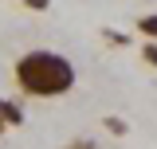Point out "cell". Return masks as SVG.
I'll return each instance as SVG.
<instances>
[{"instance_id":"obj_4","label":"cell","mask_w":157,"mask_h":149,"mask_svg":"<svg viewBox=\"0 0 157 149\" xmlns=\"http://www.w3.org/2000/svg\"><path fill=\"white\" fill-rule=\"evenodd\" d=\"M141 63L157 71V39H145V43H141Z\"/></svg>"},{"instance_id":"obj_5","label":"cell","mask_w":157,"mask_h":149,"mask_svg":"<svg viewBox=\"0 0 157 149\" xmlns=\"http://www.w3.org/2000/svg\"><path fill=\"white\" fill-rule=\"evenodd\" d=\"M102 126H106V130L114 133V137H126V133H130V126H126V122H122V118H110V114H106V118H102Z\"/></svg>"},{"instance_id":"obj_2","label":"cell","mask_w":157,"mask_h":149,"mask_svg":"<svg viewBox=\"0 0 157 149\" xmlns=\"http://www.w3.org/2000/svg\"><path fill=\"white\" fill-rule=\"evenodd\" d=\"M137 36L141 39H157V12H145L137 20Z\"/></svg>"},{"instance_id":"obj_6","label":"cell","mask_w":157,"mask_h":149,"mask_svg":"<svg viewBox=\"0 0 157 149\" xmlns=\"http://www.w3.org/2000/svg\"><path fill=\"white\" fill-rule=\"evenodd\" d=\"M102 39H106V43H110V47H126V43H130V39L122 36V32H110V28H106V32H102Z\"/></svg>"},{"instance_id":"obj_3","label":"cell","mask_w":157,"mask_h":149,"mask_svg":"<svg viewBox=\"0 0 157 149\" xmlns=\"http://www.w3.org/2000/svg\"><path fill=\"white\" fill-rule=\"evenodd\" d=\"M4 122L8 126H24V110H20L16 102H8V98H4Z\"/></svg>"},{"instance_id":"obj_7","label":"cell","mask_w":157,"mask_h":149,"mask_svg":"<svg viewBox=\"0 0 157 149\" xmlns=\"http://www.w3.org/2000/svg\"><path fill=\"white\" fill-rule=\"evenodd\" d=\"M67 149H98V141H94V137H71Z\"/></svg>"},{"instance_id":"obj_8","label":"cell","mask_w":157,"mask_h":149,"mask_svg":"<svg viewBox=\"0 0 157 149\" xmlns=\"http://www.w3.org/2000/svg\"><path fill=\"white\" fill-rule=\"evenodd\" d=\"M24 8H28V12H47L51 0H24Z\"/></svg>"},{"instance_id":"obj_9","label":"cell","mask_w":157,"mask_h":149,"mask_svg":"<svg viewBox=\"0 0 157 149\" xmlns=\"http://www.w3.org/2000/svg\"><path fill=\"white\" fill-rule=\"evenodd\" d=\"M8 130V122H4V98H0V133Z\"/></svg>"},{"instance_id":"obj_1","label":"cell","mask_w":157,"mask_h":149,"mask_svg":"<svg viewBox=\"0 0 157 149\" xmlns=\"http://www.w3.org/2000/svg\"><path fill=\"white\" fill-rule=\"evenodd\" d=\"M12 78H16L20 94L28 98H59V94H71L78 82L75 63L59 51H24V55L12 63Z\"/></svg>"}]
</instances>
